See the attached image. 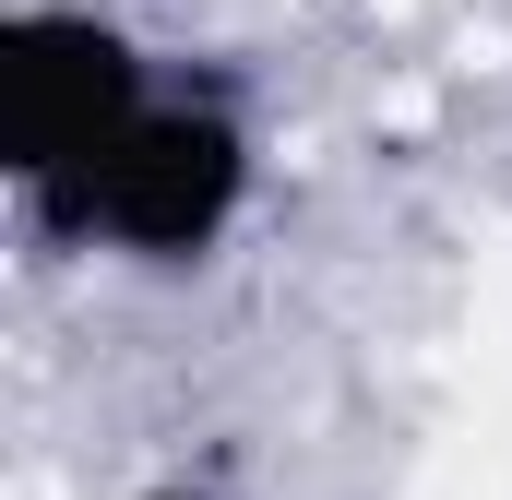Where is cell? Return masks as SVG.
<instances>
[{
  "instance_id": "1",
  "label": "cell",
  "mask_w": 512,
  "mask_h": 500,
  "mask_svg": "<svg viewBox=\"0 0 512 500\" xmlns=\"http://www.w3.org/2000/svg\"><path fill=\"white\" fill-rule=\"evenodd\" d=\"M251 179H262V143H251V108L227 84H155V108L108 143V167L48 227H24V239L36 250H96L120 274H203L239 239Z\"/></svg>"
},
{
  "instance_id": "2",
  "label": "cell",
  "mask_w": 512,
  "mask_h": 500,
  "mask_svg": "<svg viewBox=\"0 0 512 500\" xmlns=\"http://www.w3.org/2000/svg\"><path fill=\"white\" fill-rule=\"evenodd\" d=\"M143 108H155V60L108 0H12L0 12V179H12L24 227H48Z\"/></svg>"
},
{
  "instance_id": "3",
  "label": "cell",
  "mask_w": 512,
  "mask_h": 500,
  "mask_svg": "<svg viewBox=\"0 0 512 500\" xmlns=\"http://www.w3.org/2000/svg\"><path fill=\"white\" fill-rule=\"evenodd\" d=\"M131 500H215V489H191V477H167V489H131Z\"/></svg>"
}]
</instances>
